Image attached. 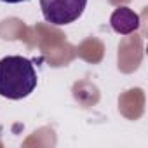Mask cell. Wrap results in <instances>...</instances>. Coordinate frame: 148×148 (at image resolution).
<instances>
[{"label":"cell","instance_id":"cell-4","mask_svg":"<svg viewBox=\"0 0 148 148\" xmlns=\"http://www.w3.org/2000/svg\"><path fill=\"white\" fill-rule=\"evenodd\" d=\"M0 2H5V4H21V2H28V0H0Z\"/></svg>","mask_w":148,"mask_h":148},{"label":"cell","instance_id":"cell-2","mask_svg":"<svg viewBox=\"0 0 148 148\" xmlns=\"http://www.w3.org/2000/svg\"><path fill=\"white\" fill-rule=\"evenodd\" d=\"M87 5V0H40L44 19L51 25L63 26L77 21Z\"/></svg>","mask_w":148,"mask_h":148},{"label":"cell","instance_id":"cell-3","mask_svg":"<svg viewBox=\"0 0 148 148\" xmlns=\"http://www.w3.org/2000/svg\"><path fill=\"white\" fill-rule=\"evenodd\" d=\"M110 25L115 33L129 35L139 28V16L129 7H119L113 11V14L110 18Z\"/></svg>","mask_w":148,"mask_h":148},{"label":"cell","instance_id":"cell-1","mask_svg":"<svg viewBox=\"0 0 148 148\" xmlns=\"http://www.w3.org/2000/svg\"><path fill=\"white\" fill-rule=\"evenodd\" d=\"M37 71L33 63L23 56H5L0 59V96L23 99L37 87Z\"/></svg>","mask_w":148,"mask_h":148}]
</instances>
